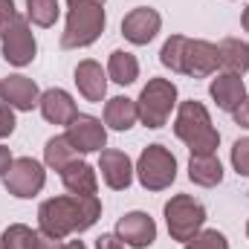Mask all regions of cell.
Returning <instances> with one entry per match:
<instances>
[{
  "instance_id": "6da1fadb",
  "label": "cell",
  "mask_w": 249,
  "mask_h": 249,
  "mask_svg": "<svg viewBox=\"0 0 249 249\" xmlns=\"http://www.w3.org/2000/svg\"><path fill=\"white\" fill-rule=\"evenodd\" d=\"M99 217H102V203L96 194H64L41 203L38 232L44 238L64 241L72 232H87Z\"/></svg>"
},
{
  "instance_id": "7a4b0ae2",
  "label": "cell",
  "mask_w": 249,
  "mask_h": 249,
  "mask_svg": "<svg viewBox=\"0 0 249 249\" xmlns=\"http://www.w3.org/2000/svg\"><path fill=\"white\" fill-rule=\"evenodd\" d=\"M174 133L191 148V154H214L220 145V133L214 130L209 110L194 99L180 105L174 119Z\"/></svg>"
},
{
  "instance_id": "3957f363",
  "label": "cell",
  "mask_w": 249,
  "mask_h": 249,
  "mask_svg": "<svg viewBox=\"0 0 249 249\" xmlns=\"http://www.w3.org/2000/svg\"><path fill=\"white\" fill-rule=\"evenodd\" d=\"M105 3H93V0H70V15H67V29L61 32V47L64 50H78V47H90L93 41H99V35L105 32Z\"/></svg>"
},
{
  "instance_id": "277c9868",
  "label": "cell",
  "mask_w": 249,
  "mask_h": 249,
  "mask_svg": "<svg viewBox=\"0 0 249 249\" xmlns=\"http://www.w3.org/2000/svg\"><path fill=\"white\" fill-rule=\"evenodd\" d=\"M174 105H177V84L168 78H151L136 99L139 122L145 127H162L168 122Z\"/></svg>"
},
{
  "instance_id": "5b68a950",
  "label": "cell",
  "mask_w": 249,
  "mask_h": 249,
  "mask_svg": "<svg viewBox=\"0 0 249 249\" xmlns=\"http://www.w3.org/2000/svg\"><path fill=\"white\" fill-rule=\"evenodd\" d=\"M136 177L142 188L148 191H162L177 180V160L174 154L165 148V145H148L142 154H139V162H136Z\"/></svg>"
},
{
  "instance_id": "8992f818",
  "label": "cell",
  "mask_w": 249,
  "mask_h": 249,
  "mask_svg": "<svg viewBox=\"0 0 249 249\" xmlns=\"http://www.w3.org/2000/svg\"><path fill=\"white\" fill-rule=\"evenodd\" d=\"M165 223H168V232L174 241H191L203 223H206V209L200 200H194L191 194H174L168 203H165Z\"/></svg>"
},
{
  "instance_id": "52a82bcc",
  "label": "cell",
  "mask_w": 249,
  "mask_h": 249,
  "mask_svg": "<svg viewBox=\"0 0 249 249\" xmlns=\"http://www.w3.org/2000/svg\"><path fill=\"white\" fill-rule=\"evenodd\" d=\"M0 44H3V58L15 67H26L35 61L38 44L35 35L29 29V18H12L3 29H0Z\"/></svg>"
},
{
  "instance_id": "ba28073f",
  "label": "cell",
  "mask_w": 249,
  "mask_h": 249,
  "mask_svg": "<svg viewBox=\"0 0 249 249\" xmlns=\"http://www.w3.org/2000/svg\"><path fill=\"white\" fill-rule=\"evenodd\" d=\"M44 183H47L44 165H41L38 160H32V157H18V160H12L9 171L3 174L6 191L15 194V197H20V200L35 197V194L44 188Z\"/></svg>"
},
{
  "instance_id": "9c48e42d",
  "label": "cell",
  "mask_w": 249,
  "mask_h": 249,
  "mask_svg": "<svg viewBox=\"0 0 249 249\" xmlns=\"http://www.w3.org/2000/svg\"><path fill=\"white\" fill-rule=\"evenodd\" d=\"M64 136L70 139V145H72L78 154L102 151V148H105V142H107V130H105L102 119L87 116V113H78L72 122L67 124V133H64Z\"/></svg>"
},
{
  "instance_id": "30bf717a",
  "label": "cell",
  "mask_w": 249,
  "mask_h": 249,
  "mask_svg": "<svg viewBox=\"0 0 249 249\" xmlns=\"http://www.w3.org/2000/svg\"><path fill=\"white\" fill-rule=\"evenodd\" d=\"M160 26H162V18H160V12L151 9V6L130 9V12L122 18V35L130 41V44H136V47L151 44V41L157 38Z\"/></svg>"
},
{
  "instance_id": "8fae6325",
  "label": "cell",
  "mask_w": 249,
  "mask_h": 249,
  "mask_svg": "<svg viewBox=\"0 0 249 249\" xmlns=\"http://www.w3.org/2000/svg\"><path fill=\"white\" fill-rule=\"evenodd\" d=\"M217 44H209V41H194L188 38L186 50H183V64H180V72H186L191 78H206V75H214L217 72Z\"/></svg>"
},
{
  "instance_id": "7c38bea8",
  "label": "cell",
  "mask_w": 249,
  "mask_h": 249,
  "mask_svg": "<svg viewBox=\"0 0 249 249\" xmlns=\"http://www.w3.org/2000/svg\"><path fill=\"white\" fill-rule=\"evenodd\" d=\"M116 238L133 249H145L157 241V223L145 212H127L116 223Z\"/></svg>"
},
{
  "instance_id": "4fadbf2b",
  "label": "cell",
  "mask_w": 249,
  "mask_h": 249,
  "mask_svg": "<svg viewBox=\"0 0 249 249\" xmlns=\"http://www.w3.org/2000/svg\"><path fill=\"white\" fill-rule=\"evenodd\" d=\"M0 102L15 107V110H32L38 102H41V93H38V84L26 75H6L0 78Z\"/></svg>"
},
{
  "instance_id": "5bb4252c",
  "label": "cell",
  "mask_w": 249,
  "mask_h": 249,
  "mask_svg": "<svg viewBox=\"0 0 249 249\" xmlns=\"http://www.w3.org/2000/svg\"><path fill=\"white\" fill-rule=\"evenodd\" d=\"M99 171H102V180L113 191H124L133 180V165H130V157L124 151L116 148H105L102 157H99Z\"/></svg>"
},
{
  "instance_id": "9a60e30c",
  "label": "cell",
  "mask_w": 249,
  "mask_h": 249,
  "mask_svg": "<svg viewBox=\"0 0 249 249\" xmlns=\"http://www.w3.org/2000/svg\"><path fill=\"white\" fill-rule=\"evenodd\" d=\"M38 107H41V116L50 124H70L78 116V107H75L72 96L67 90H61V87H53V90L41 93Z\"/></svg>"
},
{
  "instance_id": "2e32d148",
  "label": "cell",
  "mask_w": 249,
  "mask_h": 249,
  "mask_svg": "<svg viewBox=\"0 0 249 249\" xmlns=\"http://www.w3.org/2000/svg\"><path fill=\"white\" fill-rule=\"evenodd\" d=\"M75 84H78V93L87 99V102H105V93H107V72L102 70V64L87 58L75 67Z\"/></svg>"
},
{
  "instance_id": "e0dca14e",
  "label": "cell",
  "mask_w": 249,
  "mask_h": 249,
  "mask_svg": "<svg viewBox=\"0 0 249 249\" xmlns=\"http://www.w3.org/2000/svg\"><path fill=\"white\" fill-rule=\"evenodd\" d=\"M209 93H212V99L217 102V107H220V110H229V113H232L244 99H247L244 78H241V75H235V72H220L217 78H212Z\"/></svg>"
},
{
  "instance_id": "ac0fdd59",
  "label": "cell",
  "mask_w": 249,
  "mask_h": 249,
  "mask_svg": "<svg viewBox=\"0 0 249 249\" xmlns=\"http://www.w3.org/2000/svg\"><path fill=\"white\" fill-rule=\"evenodd\" d=\"M188 180L194 186L212 188L223 180V165L214 154H191L188 160Z\"/></svg>"
},
{
  "instance_id": "d6986e66",
  "label": "cell",
  "mask_w": 249,
  "mask_h": 249,
  "mask_svg": "<svg viewBox=\"0 0 249 249\" xmlns=\"http://www.w3.org/2000/svg\"><path fill=\"white\" fill-rule=\"evenodd\" d=\"M217 61L226 72H235V75L249 72V44L241 38H223L217 44Z\"/></svg>"
},
{
  "instance_id": "ffe728a7",
  "label": "cell",
  "mask_w": 249,
  "mask_h": 249,
  "mask_svg": "<svg viewBox=\"0 0 249 249\" xmlns=\"http://www.w3.org/2000/svg\"><path fill=\"white\" fill-rule=\"evenodd\" d=\"M61 183L70 194H96V188H99V180H96L93 165H87V162H81V160H75V162H70V165L64 168Z\"/></svg>"
},
{
  "instance_id": "44dd1931",
  "label": "cell",
  "mask_w": 249,
  "mask_h": 249,
  "mask_svg": "<svg viewBox=\"0 0 249 249\" xmlns=\"http://www.w3.org/2000/svg\"><path fill=\"white\" fill-rule=\"evenodd\" d=\"M139 119V110H136V102L127 99V96H113L105 102V124L113 127V130H130Z\"/></svg>"
},
{
  "instance_id": "7402d4cb",
  "label": "cell",
  "mask_w": 249,
  "mask_h": 249,
  "mask_svg": "<svg viewBox=\"0 0 249 249\" xmlns=\"http://www.w3.org/2000/svg\"><path fill=\"white\" fill-rule=\"evenodd\" d=\"M0 249H44V235L23 223H12L0 235Z\"/></svg>"
},
{
  "instance_id": "603a6c76",
  "label": "cell",
  "mask_w": 249,
  "mask_h": 249,
  "mask_svg": "<svg viewBox=\"0 0 249 249\" xmlns=\"http://www.w3.org/2000/svg\"><path fill=\"white\" fill-rule=\"evenodd\" d=\"M107 75L116 81V84H133L136 78H139V61H136V55H130V53H124V50H116V53H110V61H107Z\"/></svg>"
},
{
  "instance_id": "cb8c5ba5",
  "label": "cell",
  "mask_w": 249,
  "mask_h": 249,
  "mask_svg": "<svg viewBox=\"0 0 249 249\" xmlns=\"http://www.w3.org/2000/svg\"><path fill=\"white\" fill-rule=\"evenodd\" d=\"M78 160V151L70 145V139L67 136H53L50 142H47V148H44V162L50 165V168H55V171H64L70 162H75Z\"/></svg>"
},
{
  "instance_id": "d4e9b609",
  "label": "cell",
  "mask_w": 249,
  "mask_h": 249,
  "mask_svg": "<svg viewBox=\"0 0 249 249\" xmlns=\"http://www.w3.org/2000/svg\"><path fill=\"white\" fill-rule=\"evenodd\" d=\"M58 15H61L58 0H26V18L41 29H50L58 20Z\"/></svg>"
},
{
  "instance_id": "484cf974",
  "label": "cell",
  "mask_w": 249,
  "mask_h": 249,
  "mask_svg": "<svg viewBox=\"0 0 249 249\" xmlns=\"http://www.w3.org/2000/svg\"><path fill=\"white\" fill-rule=\"evenodd\" d=\"M186 35H171L165 44H162V50H160V61L165 64L168 70H174V72H180V64H183V50H186Z\"/></svg>"
},
{
  "instance_id": "4316f807",
  "label": "cell",
  "mask_w": 249,
  "mask_h": 249,
  "mask_svg": "<svg viewBox=\"0 0 249 249\" xmlns=\"http://www.w3.org/2000/svg\"><path fill=\"white\" fill-rule=\"evenodd\" d=\"M186 249H229V241L217 229H203L191 241H186Z\"/></svg>"
},
{
  "instance_id": "83f0119b",
  "label": "cell",
  "mask_w": 249,
  "mask_h": 249,
  "mask_svg": "<svg viewBox=\"0 0 249 249\" xmlns=\"http://www.w3.org/2000/svg\"><path fill=\"white\" fill-rule=\"evenodd\" d=\"M232 165L241 177H249V136L232 145Z\"/></svg>"
},
{
  "instance_id": "f1b7e54d",
  "label": "cell",
  "mask_w": 249,
  "mask_h": 249,
  "mask_svg": "<svg viewBox=\"0 0 249 249\" xmlns=\"http://www.w3.org/2000/svg\"><path fill=\"white\" fill-rule=\"evenodd\" d=\"M15 107H9V105H0V139L3 136H12V130H15V113H12Z\"/></svg>"
},
{
  "instance_id": "f546056e",
  "label": "cell",
  "mask_w": 249,
  "mask_h": 249,
  "mask_svg": "<svg viewBox=\"0 0 249 249\" xmlns=\"http://www.w3.org/2000/svg\"><path fill=\"white\" fill-rule=\"evenodd\" d=\"M232 116H235V122L241 124V127H247V130H249V96L238 105V107H235V110H232Z\"/></svg>"
},
{
  "instance_id": "4dcf8cb0",
  "label": "cell",
  "mask_w": 249,
  "mask_h": 249,
  "mask_svg": "<svg viewBox=\"0 0 249 249\" xmlns=\"http://www.w3.org/2000/svg\"><path fill=\"white\" fill-rule=\"evenodd\" d=\"M44 249H87L81 241H53V238H44Z\"/></svg>"
},
{
  "instance_id": "1f68e13d",
  "label": "cell",
  "mask_w": 249,
  "mask_h": 249,
  "mask_svg": "<svg viewBox=\"0 0 249 249\" xmlns=\"http://www.w3.org/2000/svg\"><path fill=\"white\" fill-rule=\"evenodd\" d=\"M12 18H18V12H15V0H0V29H3Z\"/></svg>"
},
{
  "instance_id": "d6a6232c",
  "label": "cell",
  "mask_w": 249,
  "mask_h": 249,
  "mask_svg": "<svg viewBox=\"0 0 249 249\" xmlns=\"http://www.w3.org/2000/svg\"><path fill=\"white\" fill-rule=\"evenodd\" d=\"M96 249H124V244L116 235H102V238L96 241Z\"/></svg>"
},
{
  "instance_id": "836d02e7",
  "label": "cell",
  "mask_w": 249,
  "mask_h": 249,
  "mask_svg": "<svg viewBox=\"0 0 249 249\" xmlns=\"http://www.w3.org/2000/svg\"><path fill=\"white\" fill-rule=\"evenodd\" d=\"M9 165H12V151L0 145V177H3L6 171H9Z\"/></svg>"
},
{
  "instance_id": "e575fe53",
  "label": "cell",
  "mask_w": 249,
  "mask_h": 249,
  "mask_svg": "<svg viewBox=\"0 0 249 249\" xmlns=\"http://www.w3.org/2000/svg\"><path fill=\"white\" fill-rule=\"evenodd\" d=\"M241 23H244V29L249 32V6L244 9V18H241Z\"/></svg>"
},
{
  "instance_id": "d590c367",
  "label": "cell",
  "mask_w": 249,
  "mask_h": 249,
  "mask_svg": "<svg viewBox=\"0 0 249 249\" xmlns=\"http://www.w3.org/2000/svg\"><path fill=\"white\" fill-rule=\"evenodd\" d=\"M67 3H70V0H67ZM93 3H107V0H93Z\"/></svg>"
},
{
  "instance_id": "8d00e7d4",
  "label": "cell",
  "mask_w": 249,
  "mask_h": 249,
  "mask_svg": "<svg viewBox=\"0 0 249 249\" xmlns=\"http://www.w3.org/2000/svg\"><path fill=\"white\" fill-rule=\"evenodd\" d=\"M247 235H249V223H247Z\"/></svg>"
}]
</instances>
